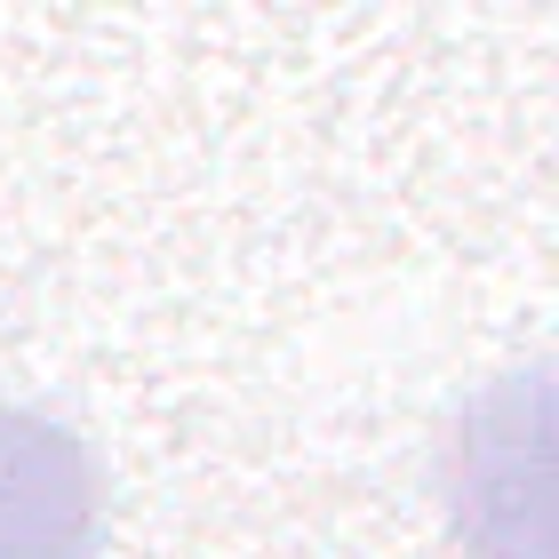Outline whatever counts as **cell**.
<instances>
[{
	"label": "cell",
	"instance_id": "obj_1",
	"mask_svg": "<svg viewBox=\"0 0 559 559\" xmlns=\"http://www.w3.org/2000/svg\"><path fill=\"white\" fill-rule=\"evenodd\" d=\"M455 503L479 559H544V376L496 384L464 424Z\"/></svg>",
	"mask_w": 559,
	"mask_h": 559
},
{
	"label": "cell",
	"instance_id": "obj_2",
	"mask_svg": "<svg viewBox=\"0 0 559 559\" xmlns=\"http://www.w3.org/2000/svg\"><path fill=\"white\" fill-rule=\"evenodd\" d=\"M105 488L88 448L33 408H0V559H96Z\"/></svg>",
	"mask_w": 559,
	"mask_h": 559
}]
</instances>
